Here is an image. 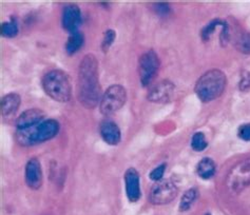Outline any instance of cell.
<instances>
[{
  "label": "cell",
  "mask_w": 250,
  "mask_h": 215,
  "mask_svg": "<svg viewBox=\"0 0 250 215\" xmlns=\"http://www.w3.org/2000/svg\"><path fill=\"white\" fill-rule=\"evenodd\" d=\"M98 61L93 54L85 55L78 68L77 97L84 108L93 109L102 100Z\"/></svg>",
  "instance_id": "cell-1"
},
{
  "label": "cell",
  "mask_w": 250,
  "mask_h": 215,
  "mask_svg": "<svg viewBox=\"0 0 250 215\" xmlns=\"http://www.w3.org/2000/svg\"><path fill=\"white\" fill-rule=\"evenodd\" d=\"M227 83L226 75L221 70H210L204 73L195 83L194 91L203 102L212 101L223 94Z\"/></svg>",
  "instance_id": "cell-2"
},
{
  "label": "cell",
  "mask_w": 250,
  "mask_h": 215,
  "mask_svg": "<svg viewBox=\"0 0 250 215\" xmlns=\"http://www.w3.org/2000/svg\"><path fill=\"white\" fill-rule=\"evenodd\" d=\"M59 131V123L54 119L39 122L38 125L28 129L17 130L16 140L19 145L29 147L53 138Z\"/></svg>",
  "instance_id": "cell-3"
},
{
  "label": "cell",
  "mask_w": 250,
  "mask_h": 215,
  "mask_svg": "<svg viewBox=\"0 0 250 215\" xmlns=\"http://www.w3.org/2000/svg\"><path fill=\"white\" fill-rule=\"evenodd\" d=\"M42 88L52 99L67 102L71 98V83L68 75L61 70L50 71L42 79Z\"/></svg>",
  "instance_id": "cell-4"
},
{
  "label": "cell",
  "mask_w": 250,
  "mask_h": 215,
  "mask_svg": "<svg viewBox=\"0 0 250 215\" xmlns=\"http://www.w3.org/2000/svg\"><path fill=\"white\" fill-rule=\"evenodd\" d=\"M127 100V92L121 84H113L107 89L100 103L101 112L104 115H110L122 109Z\"/></svg>",
  "instance_id": "cell-5"
},
{
  "label": "cell",
  "mask_w": 250,
  "mask_h": 215,
  "mask_svg": "<svg viewBox=\"0 0 250 215\" xmlns=\"http://www.w3.org/2000/svg\"><path fill=\"white\" fill-rule=\"evenodd\" d=\"M250 186V156L236 164L227 176V187L233 193H240Z\"/></svg>",
  "instance_id": "cell-6"
},
{
  "label": "cell",
  "mask_w": 250,
  "mask_h": 215,
  "mask_svg": "<svg viewBox=\"0 0 250 215\" xmlns=\"http://www.w3.org/2000/svg\"><path fill=\"white\" fill-rule=\"evenodd\" d=\"M161 66L160 57L154 51L150 50L144 53L139 61L140 79L144 87H147L153 81Z\"/></svg>",
  "instance_id": "cell-7"
},
{
  "label": "cell",
  "mask_w": 250,
  "mask_h": 215,
  "mask_svg": "<svg viewBox=\"0 0 250 215\" xmlns=\"http://www.w3.org/2000/svg\"><path fill=\"white\" fill-rule=\"evenodd\" d=\"M177 195V188L170 179H161L155 181L151 188L149 200L153 205H166L172 201Z\"/></svg>",
  "instance_id": "cell-8"
},
{
  "label": "cell",
  "mask_w": 250,
  "mask_h": 215,
  "mask_svg": "<svg viewBox=\"0 0 250 215\" xmlns=\"http://www.w3.org/2000/svg\"><path fill=\"white\" fill-rule=\"evenodd\" d=\"M175 86L170 80H162L151 88L147 95L148 100L156 103H166L172 99Z\"/></svg>",
  "instance_id": "cell-9"
},
{
  "label": "cell",
  "mask_w": 250,
  "mask_h": 215,
  "mask_svg": "<svg viewBox=\"0 0 250 215\" xmlns=\"http://www.w3.org/2000/svg\"><path fill=\"white\" fill-rule=\"evenodd\" d=\"M42 171L37 158H31L25 166V182L32 190H38L42 185Z\"/></svg>",
  "instance_id": "cell-10"
},
{
  "label": "cell",
  "mask_w": 250,
  "mask_h": 215,
  "mask_svg": "<svg viewBox=\"0 0 250 215\" xmlns=\"http://www.w3.org/2000/svg\"><path fill=\"white\" fill-rule=\"evenodd\" d=\"M82 23L81 10L76 4H68L62 13V27L70 33L78 32V27Z\"/></svg>",
  "instance_id": "cell-11"
},
{
  "label": "cell",
  "mask_w": 250,
  "mask_h": 215,
  "mask_svg": "<svg viewBox=\"0 0 250 215\" xmlns=\"http://www.w3.org/2000/svg\"><path fill=\"white\" fill-rule=\"evenodd\" d=\"M125 184H126V193L130 201L135 203L141 197L140 174L134 168H129L125 173Z\"/></svg>",
  "instance_id": "cell-12"
},
{
  "label": "cell",
  "mask_w": 250,
  "mask_h": 215,
  "mask_svg": "<svg viewBox=\"0 0 250 215\" xmlns=\"http://www.w3.org/2000/svg\"><path fill=\"white\" fill-rule=\"evenodd\" d=\"M44 112L39 109H30L18 117L16 120L17 130L28 129L33 126L38 125L39 122L43 121Z\"/></svg>",
  "instance_id": "cell-13"
},
{
  "label": "cell",
  "mask_w": 250,
  "mask_h": 215,
  "mask_svg": "<svg viewBox=\"0 0 250 215\" xmlns=\"http://www.w3.org/2000/svg\"><path fill=\"white\" fill-rule=\"evenodd\" d=\"M100 130H101V135L103 139L107 143H109V145L114 146L121 141V138H122L121 130L114 121H112L110 119L104 120L101 123Z\"/></svg>",
  "instance_id": "cell-14"
},
{
  "label": "cell",
  "mask_w": 250,
  "mask_h": 215,
  "mask_svg": "<svg viewBox=\"0 0 250 215\" xmlns=\"http://www.w3.org/2000/svg\"><path fill=\"white\" fill-rule=\"evenodd\" d=\"M21 96L16 93L6 94L1 99V114L5 117L12 116L17 112L21 106Z\"/></svg>",
  "instance_id": "cell-15"
},
{
  "label": "cell",
  "mask_w": 250,
  "mask_h": 215,
  "mask_svg": "<svg viewBox=\"0 0 250 215\" xmlns=\"http://www.w3.org/2000/svg\"><path fill=\"white\" fill-rule=\"evenodd\" d=\"M215 169V162L211 158H203L197 165V175L203 179H209L214 175Z\"/></svg>",
  "instance_id": "cell-16"
},
{
  "label": "cell",
  "mask_w": 250,
  "mask_h": 215,
  "mask_svg": "<svg viewBox=\"0 0 250 215\" xmlns=\"http://www.w3.org/2000/svg\"><path fill=\"white\" fill-rule=\"evenodd\" d=\"M83 44V35L81 32H75V33H72L65 43V51L67 53L72 55L76 53V52L80 50Z\"/></svg>",
  "instance_id": "cell-17"
},
{
  "label": "cell",
  "mask_w": 250,
  "mask_h": 215,
  "mask_svg": "<svg viewBox=\"0 0 250 215\" xmlns=\"http://www.w3.org/2000/svg\"><path fill=\"white\" fill-rule=\"evenodd\" d=\"M197 197V191L195 189H189L185 193H184L183 197L180 203V211L185 212L188 211Z\"/></svg>",
  "instance_id": "cell-18"
},
{
  "label": "cell",
  "mask_w": 250,
  "mask_h": 215,
  "mask_svg": "<svg viewBox=\"0 0 250 215\" xmlns=\"http://www.w3.org/2000/svg\"><path fill=\"white\" fill-rule=\"evenodd\" d=\"M235 48L243 54L250 55V33H243L235 41Z\"/></svg>",
  "instance_id": "cell-19"
},
{
  "label": "cell",
  "mask_w": 250,
  "mask_h": 215,
  "mask_svg": "<svg viewBox=\"0 0 250 215\" xmlns=\"http://www.w3.org/2000/svg\"><path fill=\"white\" fill-rule=\"evenodd\" d=\"M208 146V142L206 140V136L202 132H197L192 136L191 139V148L194 151H204Z\"/></svg>",
  "instance_id": "cell-20"
},
{
  "label": "cell",
  "mask_w": 250,
  "mask_h": 215,
  "mask_svg": "<svg viewBox=\"0 0 250 215\" xmlns=\"http://www.w3.org/2000/svg\"><path fill=\"white\" fill-rule=\"evenodd\" d=\"M223 22L224 21L221 20V19H213V20L210 21L201 32V36L203 38V40H208V39L214 33L215 29L220 27V25H222Z\"/></svg>",
  "instance_id": "cell-21"
},
{
  "label": "cell",
  "mask_w": 250,
  "mask_h": 215,
  "mask_svg": "<svg viewBox=\"0 0 250 215\" xmlns=\"http://www.w3.org/2000/svg\"><path fill=\"white\" fill-rule=\"evenodd\" d=\"M1 34L4 37H15L18 34V25L14 20L4 22L1 25Z\"/></svg>",
  "instance_id": "cell-22"
},
{
  "label": "cell",
  "mask_w": 250,
  "mask_h": 215,
  "mask_svg": "<svg viewBox=\"0 0 250 215\" xmlns=\"http://www.w3.org/2000/svg\"><path fill=\"white\" fill-rule=\"evenodd\" d=\"M115 37H116V33L112 29L107 30L106 33H104L103 42H102V49L104 52H107L110 49L112 43H113L115 40Z\"/></svg>",
  "instance_id": "cell-23"
},
{
  "label": "cell",
  "mask_w": 250,
  "mask_h": 215,
  "mask_svg": "<svg viewBox=\"0 0 250 215\" xmlns=\"http://www.w3.org/2000/svg\"><path fill=\"white\" fill-rule=\"evenodd\" d=\"M166 167H167L166 164H162L161 166L156 167L154 170L151 171L150 178L154 181H159V180L163 179L164 173H165V170H166Z\"/></svg>",
  "instance_id": "cell-24"
},
{
  "label": "cell",
  "mask_w": 250,
  "mask_h": 215,
  "mask_svg": "<svg viewBox=\"0 0 250 215\" xmlns=\"http://www.w3.org/2000/svg\"><path fill=\"white\" fill-rule=\"evenodd\" d=\"M153 10L161 16H167L170 13V5L168 3H163V2H159V3H154L153 4Z\"/></svg>",
  "instance_id": "cell-25"
},
{
  "label": "cell",
  "mask_w": 250,
  "mask_h": 215,
  "mask_svg": "<svg viewBox=\"0 0 250 215\" xmlns=\"http://www.w3.org/2000/svg\"><path fill=\"white\" fill-rule=\"evenodd\" d=\"M239 137L245 141H250V123H245L239 128Z\"/></svg>",
  "instance_id": "cell-26"
},
{
  "label": "cell",
  "mask_w": 250,
  "mask_h": 215,
  "mask_svg": "<svg viewBox=\"0 0 250 215\" xmlns=\"http://www.w3.org/2000/svg\"><path fill=\"white\" fill-rule=\"evenodd\" d=\"M240 90L247 91L250 90V72H244L240 81Z\"/></svg>",
  "instance_id": "cell-27"
},
{
  "label": "cell",
  "mask_w": 250,
  "mask_h": 215,
  "mask_svg": "<svg viewBox=\"0 0 250 215\" xmlns=\"http://www.w3.org/2000/svg\"><path fill=\"white\" fill-rule=\"evenodd\" d=\"M205 215H211V214H210V213H206Z\"/></svg>",
  "instance_id": "cell-28"
}]
</instances>
